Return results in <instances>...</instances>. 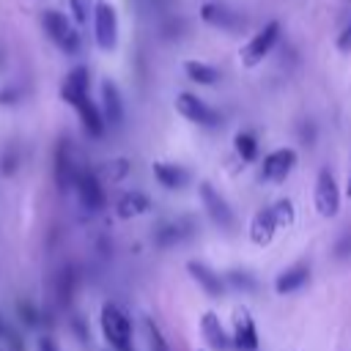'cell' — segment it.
Segmentation results:
<instances>
[{
	"instance_id": "cell-22",
	"label": "cell",
	"mask_w": 351,
	"mask_h": 351,
	"mask_svg": "<svg viewBox=\"0 0 351 351\" xmlns=\"http://www.w3.org/2000/svg\"><path fill=\"white\" fill-rule=\"evenodd\" d=\"M151 208V200L143 195V192H123L121 197H118V217H123V219H129V217H140V214H145Z\"/></svg>"
},
{
	"instance_id": "cell-35",
	"label": "cell",
	"mask_w": 351,
	"mask_h": 351,
	"mask_svg": "<svg viewBox=\"0 0 351 351\" xmlns=\"http://www.w3.org/2000/svg\"><path fill=\"white\" fill-rule=\"evenodd\" d=\"M38 351H58V343L52 337H41L38 340Z\"/></svg>"
},
{
	"instance_id": "cell-28",
	"label": "cell",
	"mask_w": 351,
	"mask_h": 351,
	"mask_svg": "<svg viewBox=\"0 0 351 351\" xmlns=\"http://www.w3.org/2000/svg\"><path fill=\"white\" fill-rule=\"evenodd\" d=\"M271 211H274V219H277V228H282V225H291V222H293V203H291L288 197H282V200H277V203L271 206Z\"/></svg>"
},
{
	"instance_id": "cell-1",
	"label": "cell",
	"mask_w": 351,
	"mask_h": 351,
	"mask_svg": "<svg viewBox=\"0 0 351 351\" xmlns=\"http://www.w3.org/2000/svg\"><path fill=\"white\" fill-rule=\"evenodd\" d=\"M101 332L107 337V343L112 346V351H134L132 346V321L126 318V313L115 304H104L101 307Z\"/></svg>"
},
{
	"instance_id": "cell-13",
	"label": "cell",
	"mask_w": 351,
	"mask_h": 351,
	"mask_svg": "<svg viewBox=\"0 0 351 351\" xmlns=\"http://www.w3.org/2000/svg\"><path fill=\"white\" fill-rule=\"evenodd\" d=\"M186 271H189V277L211 296V299H219L222 293H225V280H222V274H217L214 269H208L206 263H200V261H189L186 263Z\"/></svg>"
},
{
	"instance_id": "cell-19",
	"label": "cell",
	"mask_w": 351,
	"mask_h": 351,
	"mask_svg": "<svg viewBox=\"0 0 351 351\" xmlns=\"http://www.w3.org/2000/svg\"><path fill=\"white\" fill-rule=\"evenodd\" d=\"M307 280H310V266H307V263H293L291 269H285L282 274H277L274 291H277V293H293V291H299Z\"/></svg>"
},
{
	"instance_id": "cell-8",
	"label": "cell",
	"mask_w": 351,
	"mask_h": 351,
	"mask_svg": "<svg viewBox=\"0 0 351 351\" xmlns=\"http://www.w3.org/2000/svg\"><path fill=\"white\" fill-rule=\"evenodd\" d=\"M176 110H178L186 121H192V123H197V126H217V123H219V112H217L214 107H208L203 99L192 96V93H178Z\"/></svg>"
},
{
	"instance_id": "cell-5",
	"label": "cell",
	"mask_w": 351,
	"mask_h": 351,
	"mask_svg": "<svg viewBox=\"0 0 351 351\" xmlns=\"http://www.w3.org/2000/svg\"><path fill=\"white\" fill-rule=\"evenodd\" d=\"M74 189H77V197H80V203L88 208V211H99V208H104V186H101V181H99V176L93 173V170H88V167H80L77 170V178H74Z\"/></svg>"
},
{
	"instance_id": "cell-27",
	"label": "cell",
	"mask_w": 351,
	"mask_h": 351,
	"mask_svg": "<svg viewBox=\"0 0 351 351\" xmlns=\"http://www.w3.org/2000/svg\"><path fill=\"white\" fill-rule=\"evenodd\" d=\"M225 285H233L239 291H255V280L247 274V271H239V269H230L228 274H222Z\"/></svg>"
},
{
	"instance_id": "cell-17",
	"label": "cell",
	"mask_w": 351,
	"mask_h": 351,
	"mask_svg": "<svg viewBox=\"0 0 351 351\" xmlns=\"http://www.w3.org/2000/svg\"><path fill=\"white\" fill-rule=\"evenodd\" d=\"M200 332H203V340L214 348V351H230L233 348V340L225 335L217 313H203L200 318Z\"/></svg>"
},
{
	"instance_id": "cell-37",
	"label": "cell",
	"mask_w": 351,
	"mask_h": 351,
	"mask_svg": "<svg viewBox=\"0 0 351 351\" xmlns=\"http://www.w3.org/2000/svg\"><path fill=\"white\" fill-rule=\"evenodd\" d=\"M5 332H8V329H5V326H3V321H0V337H3Z\"/></svg>"
},
{
	"instance_id": "cell-14",
	"label": "cell",
	"mask_w": 351,
	"mask_h": 351,
	"mask_svg": "<svg viewBox=\"0 0 351 351\" xmlns=\"http://www.w3.org/2000/svg\"><path fill=\"white\" fill-rule=\"evenodd\" d=\"M101 115L107 126H121L123 121V99H121L118 85L110 80L101 82Z\"/></svg>"
},
{
	"instance_id": "cell-29",
	"label": "cell",
	"mask_w": 351,
	"mask_h": 351,
	"mask_svg": "<svg viewBox=\"0 0 351 351\" xmlns=\"http://www.w3.org/2000/svg\"><path fill=\"white\" fill-rule=\"evenodd\" d=\"M16 310H19V318H22L27 326H38V310H36L30 302H19Z\"/></svg>"
},
{
	"instance_id": "cell-6",
	"label": "cell",
	"mask_w": 351,
	"mask_h": 351,
	"mask_svg": "<svg viewBox=\"0 0 351 351\" xmlns=\"http://www.w3.org/2000/svg\"><path fill=\"white\" fill-rule=\"evenodd\" d=\"M315 208L321 217H337L340 211V189L329 167H324L315 178Z\"/></svg>"
},
{
	"instance_id": "cell-34",
	"label": "cell",
	"mask_w": 351,
	"mask_h": 351,
	"mask_svg": "<svg viewBox=\"0 0 351 351\" xmlns=\"http://www.w3.org/2000/svg\"><path fill=\"white\" fill-rule=\"evenodd\" d=\"M346 255H351V236H343L337 244V258H346Z\"/></svg>"
},
{
	"instance_id": "cell-4",
	"label": "cell",
	"mask_w": 351,
	"mask_h": 351,
	"mask_svg": "<svg viewBox=\"0 0 351 351\" xmlns=\"http://www.w3.org/2000/svg\"><path fill=\"white\" fill-rule=\"evenodd\" d=\"M93 30H96V44L99 49H115L118 44V16L115 8L107 0H99L93 5Z\"/></svg>"
},
{
	"instance_id": "cell-33",
	"label": "cell",
	"mask_w": 351,
	"mask_h": 351,
	"mask_svg": "<svg viewBox=\"0 0 351 351\" xmlns=\"http://www.w3.org/2000/svg\"><path fill=\"white\" fill-rule=\"evenodd\" d=\"M14 170H16V151H11V148H8V151L3 154V173H5V176H11Z\"/></svg>"
},
{
	"instance_id": "cell-30",
	"label": "cell",
	"mask_w": 351,
	"mask_h": 351,
	"mask_svg": "<svg viewBox=\"0 0 351 351\" xmlns=\"http://www.w3.org/2000/svg\"><path fill=\"white\" fill-rule=\"evenodd\" d=\"M126 170H129L126 159H115V162H107V176H110V181H118V178H123V176H126Z\"/></svg>"
},
{
	"instance_id": "cell-10",
	"label": "cell",
	"mask_w": 351,
	"mask_h": 351,
	"mask_svg": "<svg viewBox=\"0 0 351 351\" xmlns=\"http://www.w3.org/2000/svg\"><path fill=\"white\" fill-rule=\"evenodd\" d=\"M233 348L239 351H255L258 348V329L255 321L250 315L247 307H236L233 310Z\"/></svg>"
},
{
	"instance_id": "cell-2",
	"label": "cell",
	"mask_w": 351,
	"mask_h": 351,
	"mask_svg": "<svg viewBox=\"0 0 351 351\" xmlns=\"http://www.w3.org/2000/svg\"><path fill=\"white\" fill-rule=\"evenodd\" d=\"M41 25H44L47 36H49L66 55H77V52H80V33L74 30V25H71L60 11H44Z\"/></svg>"
},
{
	"instance_id": "cell-16",
	"label": "cell",
	"mask_w": 351,
	"mask_h": 351,
	"mask_svg": "<svg viewBox=\"0 0 351 351\" xmlns=\"http://www.w3.org/2000/svg\"><path fill=\"white\" fill-rule=\"evenodd\" d=\"M274 230H277V219H274V211L271 208H261V211L252 214V222H250V239H252V244L266 247L274 239Z\"/></svg>"
},
{
	"instance_id": "cell-9",
	"label": "cell",
	"mask_w": 351,
	"mask_h": 351,
	"mask_svg": "<svg viewBox=\"0 0 351 351\" xmlns=\"http://www.w3.org/2000/svg\"><path fill=\"white\" fill-rule=\"evenodd\" d=\"M200 200H203V208L208 211V217L214 219V225H219V228H225V230L233 228V211H230L228 200H225L208 181L200 184Z\"/></svg>"
},
{
	"instance_id": "cell-23",
	"label": "cell",
	"mask_w": 351,
	"mask_h": 351,
	"mask_svg": "<svg viewBox=\"0 0 351 351\" xmlns=\"http://www.w3.org/2000/svg\"><path fill=\"white\" fill-rule=\"evenodd\" d=\"M184 71H186V77H189L192 82H197V85H214V82L219 80V71H217L214 66L203 63V60H186V63H184Z\"/></svg>"
},
{
	"instance_id": "cell-15",
	"label": "cell",
	"mask_w": 351,
	"mask_h": 351,
	"mask_svg": "<svg viewBox=\"0 0 351 351\" xmlns=\"http://www.w3.org/2000/svg\"><path fill=\"white\" fill-rule=\"evenodd\" d=\"M71 107L77 110V115H80V121H82V129H85L90 137H101V134H104V129H107L104 115H101V110L96 107V101H93L90 96H82V99L74 101Z\"/></svg>"
},
{
	"instance_id": "cell-31",
	"label": "cell",
	"mask_w": 351,
	"mask_h": 351,
	"mask_svg": "<svg viewBox=\"0 0 351 351\" xmlns=\"http://www.w3.org/2000/svg\"><path fill=\"white\" fill-rule=\"evenodd\" d=\"M69 5H71V11H74V19L82 25V22L88 19V0H69Z\"/></svg>"
},
{
	"instance_id": "cell-11",
	"label": "cell",
	"mask_w": 351,
	"mask_h": 351,
	"mask_svg": "<svg viewBox=\"0 0 351 351\" xmlns=\"http://www.w3.org/2000/svg\"><path fill=\"white\" fill-rule=\"evenodd\" d=\"M200 19L211 27H219V30H241L244 27V16L222 3H203L200 5Z\"/></svg>"
},
{
	"instance_id": "cell-3",
	"label": "cell",
	"mask_w": 351,
	"mask_h": 351,
	"mask_svg": "<svg viewBox=\"0 0 351 351\" xmlns=\"http://www.w3.org/2000/svg\"><path fill=\"white\" fill-rule=\"evenodd\" d=\"M277 38H280V22H266V25L250 38V44L241 49V63H244L247 69H255V66L271 52V47L277 44Z\"/></svg>"
},
{
	"instance_id": "cell-20",
	"label": "cell",
	"mask_w": 351,
	"mask_h": 351,
	"mask_svg": "<svg viewBox=\"0 0 351 351\" xmlns=\"http://www.w3.org/2000/svg\"><path fill=\"white\" fill-rule=\"evenodd\" d=\"M77 293V271L71 263H66L58 274H55V296H58V304L60 307H69L71 299Z\"/></svg>"
},
{
	"instance_id": "cell-36",
	"label": "cell",
	"mask_w": 351,
	"mask_h": 351,
	"mask_svg": "<svg viewBox=\"0 0 351 351\" xmlns=\"http://www.w3.org/2000/svg\"><path fill=\"white\" fill-rule=\"evenodd\" d=\"M346 195L351 197V173H348V184H346Z\"/></svg>"
},
{
	"instance_id": "cell-18",
	"label": "cell",
	"mask_w": 351,
	"mask_h": 351,
	"mask_svg": "<svg viewBox=\"0 0 351 351\" xmlns=\"http://www.w3.org/2000/svg\"><path fill=\"white\" fill-rule=\"evenodd\" d=\"M88 85H90L88 69H85V66H77V69H71V71H69V77H66V82H63V88H60V96H63V101H66V104H74V101H80L82 96H88Z\"/></svg>"
},
{
	"instance_id": "cell-21",
	"label": "cell",
	"mask_w": 351,
	"mask_h": 351,
	"mask_svg": "<svg viewBox=\"0 0 351 351\" xmlns=\"http://www.w3.org/2000/svg\"><path fill=\"white\" fill-rule=\"evenodd\" d=\"M154 178L165 186V189H181L186 184V170L173 165V162H154Z\"/></svg>"
},
{
	"instance_id": "cell-24",
	"label": "cell",
	"mask_w": 351,
	"mask_h": 351,
	"mask_svg": "<svg viewBox=\"0 0 351 351\" xmlns=\"http://www.w3.org/2000/svg\"><path fill=\"white\" fill-rule=\"evenodd\" d=\"M181 225H184V222H162V225L156 228V233H154V241H156V247L167 250V247L178 244V241H181V236L186 233V230H181Z\"/></svg>"
},
{
	"instance_id": "cell-25",
	"label": "cell",
	"mask_w": 351,
	"mask_h": 351,
	"mask_svg": "<svg viewBox=\"0 0 351 351\" xmlns=\"http://www.w3.org/2000/svg\"><path fill=\"white\" fill-rule=\"evenodd\" d=\"M233 145H236V154L244 159V162H252L258 156V140L252 132H239L233 137Z\"/></svg>"
},
{
	"instance_id": "cell-12",
	"label": "cell",
	"mask_w": 351,
	"mask_h": 351,
	"mask_svg": "<svg viewBox=\"0 0 351 351\" xmlns=\"http://www.w3.org/2000/svg\"><path fill=\"white\" fill-rule=\"evenodd\" d=\"M293 165H296V151L293 148H277V151H271L263 159L261 178H266V181H282L293 170Z\"/></svg>"
},
{
	"instance_id": "cell-7",
	"label": "cell",
	"mask_w": 351,
	"mask_h": 351,
	"mask_svg": "<svg viewBox=\"0 0 351 351\" xmlns=\"http://www.w3.org/2000/svg\"><path fill=\"white\" fill-rule=\"evenodd\" d=\"M77 165H74V156H71V145L69 140H58L55 145V154H52V176H55V184L60 192H69L74 186V178H77Z\"/></svg>"
},
{
	"instance_id": "cell-26",
	"label": "cell",
	"mask_w": 351,
	"mask_h": 351,
	"mask_svg": "<svg viewBox=\"0 0 351 351\" xmlns=\"http://www.w3.org/2000/svg\"><path fill=\"white\" fill-rule=\"evenodd\" d=\"M143 332L148 340V351H170V346H167V340H165V335L154 318H143Z\"/></svg>"
},
{
	"instance_id": "cell-32",
	"label": "cell",
	"mask_w": 351,
	"mask_h": 351,
	"mask_svg": "<svg viewBox=\"0 0 351 351\" xmlns=\"http://www.w3.org/2000/svg\"><path fill=\"white\" fill-rule=\"evenodd\" d=\"M337 49L340 52H351V22L343 27V33L337 36Z\"/></svg>"
}]
</instances>
